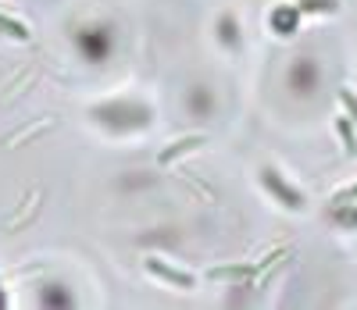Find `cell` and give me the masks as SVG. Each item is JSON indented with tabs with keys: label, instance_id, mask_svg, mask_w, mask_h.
<instances>
[{
	"label": "cell",
	"instance_id": "1",
	"mask_svg": "<svg viewBox=\"0 0 357 310\" xmlns=\"http://www.w3.org/2000/svg\"><path fill=\"white\" fill-rule=\"evenodd\" d=\"M146 271L151 274H158V278H165V282H172V286H178V289H193V274H186V271H175V268H168V264H161V261H146Z\"/></svg>",
	"mask_w": 357,
	"mask_h": 310
},
{
	"label": "cell",
	"instance_id": "2",
	"mask_svg": "<svg viewBox=\"0 0 357 310\" xmlns=\"http://www.w3.org/2000/svg\"><path fill=\"white\" fill-rule=\"evenodd\" d=\"M207 274H211L215 282H222V278H229V282H240V278H254V274H257V264H229V268H211Z\"/></svg>",
	"mask_w": 357,
	"mask_h": 310
},
{
	"label": "cell",
	"instance_id": "3",
	"mask_svg": "<svg viewBox=\"0 0 357 310\" xmlns=\"http://www.w3.org/2000/svg\"><path fill=\"white\" fill-rule=\"evenodd\" d=\"M197 146H204V136H186V139H178L175 146H168V150L161 153V164H168V161H175V157H183V153H190V150H197Z\"/></svg>",
	"mask_w": 357,
	"mask_h": 310
},
{
	"label": "cell",
	"instance_id": "4",
	"mask_svg": "<svg viewBox=\"0 0 357 310\" xmlns=\"http://www.w3.org/2000/svg\"><path fill=\"white\" fill-rule=\"evenodd\" d=\"M264 182H268V185H275V193H279V196H286V200H289V207H304V200L296 196L286 182H279V178H275V171H264Z\"/></svg>",
	"mask_w": 357,
	"mask_h": 310
},
{
	"label": "cell",
	"instance_id": "5",
	"mask_svg": "<svg viewBox=\"0 0 357 310\" xmlns=\"http://www.w3.org/2000/svg\"><path fill=\"white\" fill-rule=\"evenodd\" d=\"M336 132L343 136L347 153H350V157H357V136H354V129H350V121H347V118H340V121H336Z\"/></svg>",
	"mask_w": 357,
	"mask_h": 310
},
{
	"label": "cell",
	"instance_id": "6",
	"mask_svg": "<svg viewBox=\"0 0 357 310\" xmlns=\"http://www.w3.org/2000/svg\"><path fill=\"white\" fill-rule=\"evenodd\" d=\"M340 100H343V107H347V118L357 125V93H354V89H340Z\"/></svg>",
	"mask_w": 357,
	"mask_h": 310
},
{
	"label": "cell",
	"instance_id": "7",
	"mask_svg": "<svg viewBox=\"0 0 357 310\" xmlns=\"http://www.w3.org/2000/svg\"><path fill=\"white\" fill-rule=\"evenodd\" d=\"M350 200H357V185H350V189H340V193L333 196L336 207H343V203H350Z\"/></svg>",
	"mask_w": 357,
	"mask_h": 310
},
{
	"label": "cell",
	"instance_id": "8",
	"mask_svg": "<svg viewBox=\"0 0 357 310\" xmlns=\"http://www.w3.org/2000/svg\"><path fill=\"white\" fill-rule=\"evenodd\" d=\"M82 47H89V54H104V36H82Z\"/></svg>",
	"mask_w": 357,
	"mask_h": 310
},
{
	"label": "cell",
	"instance_id": "9",
	"mask_svg": "<svg viewBox=\"0 0 357 310\" xmlns=\"http://www.w3.org/2000/svg\"><path fill=\"white\" fill-rule=\"evenodd\" d=\"M0 307H4V293H0Z\"/></svg>",
	"mask_w": 357,
	"mask_h": 310
}]
</instances>
